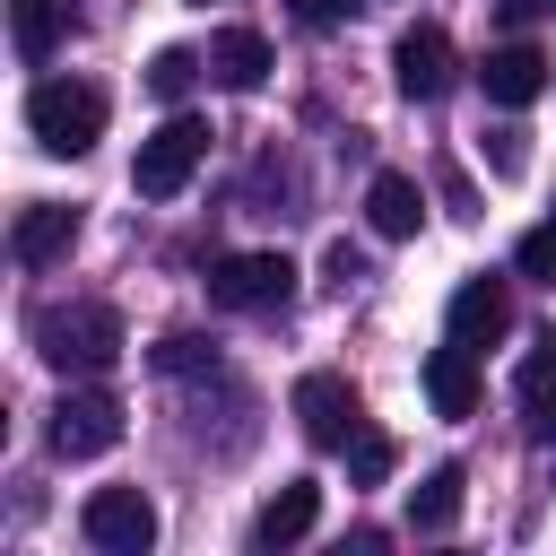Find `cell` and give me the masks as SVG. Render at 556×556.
<instances>
[{
    "instance_id": "cell-1",
    "label": "cell",
    "mask_w": 556,
    "mask_h": 556,
    "mask_svg": "<svg viewBox=\"0 0 556 556\" xmlns=\"http://www.w3.org/2000/svg\"><path fill=\"white\" fill-rule=\"evenodd\" d=\"M122 348H130L122 339V313L96 304V295H70V304H43L35 313V356L52 374H104Z\"/></svg>"
},
{
    "instance_id": "cell-2",
    "label": "cell",
    "mask_w": 556,
    "mask_h": 556,
    "mask_svg": "<svg viewBox=\"0 0 556 556\" xmlns=\"http://www.w3.org/2000/svg\"><path fill=\"white\" fill-rule=\"evenodd\" d=\"M26 130L43 156H87L104 139V87L96 78H43L26 96Z\"/></svg>"
},
{
    "instance_id": "cell-3",
    "label": "cell",
    "mask_w": 556,
    "mask_h": 556,
    "mask_svg": "<svg viewBox=\"0 0 556 556\" xmlns=\"http://www.w3.org/2000/svg\"><path fill=\"white\" fill-rule=\"evenodd\" d=\"M200 156H208V122H200V113H165V122L139 139V165H130L139 200H174V191L200 174Z\"/></svg>"
},
{
    "instance_id": "cell-4",
    "label": "cell",
    "mask_w": 556,
    "mask_h": 556,
    "mask_svg": "<svg viewBox=\"0 0 556 556\" xmlns=\"http://www.w3.org/2000/svg\"><path fill=\"white\" fill-rule=\"evenodd\" d=\"M295 295V261L287 252H226V261H208V304H226V313H278Z\"/></svg>"
},
{
    "instance_id": "cell-5",
    "label": "cell",
    "mask_w": 556,
    "mask_h": 556,
    "mask_svg": "<svg viewBox=\"0 0 556 556\" xmlns=\"http://www.w3.org/2000/svg\"><path fill=\"white\" fill-rule=\"evenodd\" d=\"M52 452L61 460H96V452H113L122 443V400L104 391V382H78V391H61L52 400Z\"/></svg>"
},
{
    "instance_id": "cell-6",
    "label": "cell",
    "mask_w": 556,
    "mask_h": 556,
    "mask_svg": "<svg viewBox=\"0 0 556 556\" xmlns=\"http://www.w3.org/2000/svg\"><path fill=\"white\" fill-rule=\"evenodd\" d=\"M78 539L104 547V556H148V547H156V504H148L139 486H96V495L78 504Z\"/></svg>"
},
{
    "instance_id": "cell-7",
    "label": "cell",
    "mask_w": 556,
    "mask_h": 556,
    "mask_svg": "<svg viewBox=\"0 0 556 556\" xmlns=\"http://www.w3.org/2000/svg\"><path fill=\"white\" fill-rule=\"evenodd\" d=\"M295 426H304V443L348 452V443L365 434V408H356V391H348L339 374H304V382H295Z\"/></svg>"
},
{
    "instance_id": "cell-8",
    "label": "cell",
    "mask_w": 556,
    "mask_h": 556,
    "mask_svg": "<svg viewBox=\"0 0 556 556\" xmlns=\"http://www.w3.org/2000/svg\"><path fill=\"white\" fill-rule=\"evenodd\" d=\"M391 78H400L408 104H434V96L452 87V35H443L434 17H417V26L391 43Z\"/></svg>"
},
{
    "instance_id": "cell-9",
    "label": "cell",
    "mask_w": 556,
    "mask_h": 556,
    "mask_svg": "<svg viewBox=\"0 0 556 556\" xmlns=\"http://www.w3.org/2000/svg\"><path fill=\"white\" fill-rule=\"evenodd\" d=\"M443 330H452L460 348H495V339L513 330V287H504L495 269L460 278V287H452V313H443Z\"/></svg>"
},
{
    "instance_id": "cell-10",
    "label": "cell",
    "mask_w": 556,
    "mask_h": 556,
    "mask_svg": "<svg viewBox=\"0 0 556 556\" xmlns=\"http://www.w3.org/2000/svg\"><path fill=\"white\" fill-rule=\"evenodd\" d=\"M417 382H426L434 417H478V400H486V382H478V348H460V339H443V348L417 365Z\"/></svg>"
},
{
    "instance_id": "cell-11",
    "label": "cell",
    "mask_w": 556,
    "mask_h": 556,
    "mask_svg": "<svg viewBox=\"0 0 556 556\" xmlns=\"http://www.w3.org/2000/svg\"><path fill=\"white\" fill-rule=\"evenodd\" d=\"M478 87H486V104H539L547 96V52L539 43H495L478 61Z\"/></svg>"
},
{
    "instance_id": "cell-12",
    "label": "cell",
    "mask_w": 556,
    "mask_h": 556,
    "mask_svg": "<svg viewBox=\"0 0 556 556\" xmlns=\"http://www.w3.org/2000/svg\"><path fill=\"white\" fill-rule=\"evenodd\" d=\"M70 243H78V208H61V200H26L17 226H9V252H17L26 269H52Z\"/></svg>"
},
{
    "instance_id": "cell-13",
    "label": "cell",
    "mask_w": 556,
    "mask_h": 556,
    "mask_svg": "<svg viewBox=\"0 0 556 556\" xmlns=\"http://www.w3.org/2000/svg\"><path fill=\"white\" fill-rule=\"evenodd\" d=\"M208 78L235 87V96H252V87L269 78V35H261V26H217V35H208Z\"/></svg>"
},
{
    "instance_id": "cell-14",
    "label": "cell",
    "mask_w": 556,
    "mask_h": 556,
    "mask_svg": "<svg viewBox=\"0 0 556 556\" xmlns=\"http://www.w3.org/2000/svg\"><path fill=\"white\" fill-rule=\"evenodd\" d=\"M365 226H374L382 243H408V235L426 226V191H417V174H374V182H365Z\"/></svg>"
},
{
    "instance_id": "cell-15",
    "label": "cell",
    "mask_w": 556,
    "mask_h": 556,
    "mask_svg": "<svg viewBox=\"0 0 556 556\" xmlns=\"http://www.w3.org/2000/svg\"><path fill=\"white\" fill-rule=\"evenodd\" d=\"M313 521H321V486H313V478H287V486H278V495L261 504L252 539H261V547H295V539H304Z\"/></svg>"
},
{
    "instance_id": "cell-16",
    "label": "cell",
    "mask_w": 556,
    "mask_h": 556,
    "mask_svg": "<svg viewBox=\"0 0 556 556\" xmlns=\"http://www.w3.org/2000/svg\"><path fill=\"white\" fill-rule=\"evenodd\" d=\"M460 486H469V478H460V460L426 469V478L408 486V530H426V539H434V530H452V521H460Z\"/></svg>"
},
{
    "instance_id": "cell-17",
    "label": "cell",
    "mask_w": 556,
    "mask_h": 556,
    "mask_svg": "<svg viewBox=\"0 0 556 556\" xmlns=\"http://www.w3.org/2000/svg\"><path fill=\"white\" fill-rule=\"evenodd\" d=\"M9 35L26 61H52V43L70 35V0H9Z\"/></svg>"
},
{
    "instance_id": "cell-18",
    "label": "cell",
    "mask_w": 556,
    "mask_h": 556,
    "mask_svg": "<svg viewBox=\"0 0 556 556\" xmlns=\"http://www.w3.org/2000/svg\"><path fill=\"white\" fill-rule=\"evenodd\" d=\"M521 408H530V426H539V434H556V339L521 365Z\"/></svg>"
},
{
    "instance_id": "cell-19",
    "label": "cell",
    "mask_w": 556,
    "mask_h": 556,
    "mask_svg": "<svg viewBox=\"0 0 556 556\" xmlns=\"http://www.w3.org/2000/svg\"><path fill=\"white\" fill-rule=\"evenodd\" d=\"M191 78H200V52H191V43H165V52L148 61V96H165V104H182Z\"/></svg>"
},
{
    "instance_id": "cell-20",
    "label": "cell",
    "mask_w": 556,
    "mask_h": 556,
    "mask_svg": "<svg viewBox=\"0 0 556 556\" xmlns=\"http://www.w3.org/2000/svg\"><path fill=\"white\" fill-rule=\"evenodd\" d=\"M391 469H400V443H391V434H374V426H365V434H356V443H348V478H356V486H382V478H391Z\"/></svg>"
},
{
    "instance_id": "cell-21",
    "label": "cell",
    "mask_w": 556,
    "mask_h": 556,
    "mask_svg": "<svg viewBox=\"0 0 556 556\" xmlns=\"http://www.w3.org/2000/svg\"><path fill=\"white\" fill-rule=\"evenodd\" d=\"M200 365H217V339H191V330L156 339V374H200Z\"/></svg>"
},
{
    "instance_id": "cell-22",
    "label": "cell",
    "mask_w": 556,
    "mask_h": 556,
    "mask_svg": "<svg viewBox=\"0 0 556 556\" xmlns=\"http://www.w3.org/2000/svg\"><path fill=\"white\" fill-rule=\"evenodd\" d=\"M513 269L539 278V287H556V226H530V235L513 243Z\"/></svg>"
},
{
    "instance_id": "cell-23",
    "label": "cell",
    "mask_w": 556,
    "mask_h": 556,
    "mask_svg": "<svg viewBox=\"0 0 556 556\" xmlns=\"http://www.w3.org/2000/svg\"><path fill=\"white\" fill-rule=\"evenodd\" d=\"M486 165H495V174H521V165H530V148H521V130H513V122H504V130H486Z\"/></svg>"
},
{
    "instance_id": "cell-24",
    "label": "cell",
    "mask_w": 556,
    "mask_h": 556,
    "mask_svg": "<svg viewBox=\"0 0 556 556\" xmlns=\"http://www.w3.org/2000/svg\"><path fill=\"white\" fill-rule=\"evenodd\" d=\"M321 278H330V287H339V295H348V287H356V278H365V261H356V252H348V243H330V252H321Z\"/></svg>"
},
{
    "instance_id": "cell-25",
    "label": "cell",
    "mask_w": 556,
    "mask_h": 556,
    "mask_svg": "<svg viewBox=\"0 0 556 556\" xmlns=\"http://www.w3.org/2000/svg\"><path fill=\"white\" fill-rule=\"evenodd\" d=\"M287 9H295V17H304V26H339V17H348V9H356V0H287Z\"/></svg>"
},
{
    "instance_id": "cell-26",
    "label": "cell",
    "mask_w": 556,
    "mask_h": 556,
    "mask_svg": "<svg viewBox=\"0 0 556 556\" xmlns=\"http://www.w3.org/2000/svg\"><path fill=\"white\" fill-rule=\"evenodd\" d=\"M504 9H513V17H530V9H556V0H504Z\"/></svg>"
}]
</instances>
